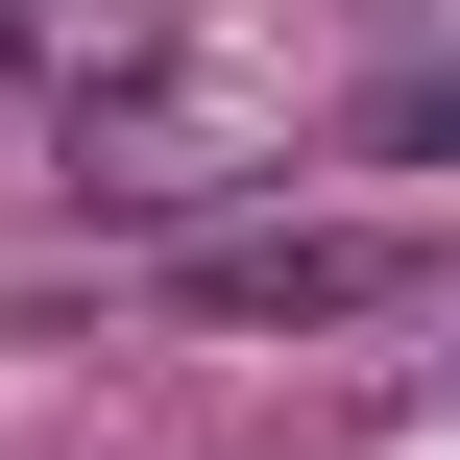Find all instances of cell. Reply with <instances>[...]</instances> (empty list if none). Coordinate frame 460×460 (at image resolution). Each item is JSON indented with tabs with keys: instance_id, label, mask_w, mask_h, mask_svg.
<instances>
[{
	"instance_id": "1",
	"label": "cell",
	"mask_w": 460,
	"mask_h": 460,
	"mask_svg": "<svg viewBox=\"0 0 460 460\" xmlns=\"http://www.w3.org/2000/svg\"><path fill=\"white\" fill-rule=\"evenodd\" d=\"M49 146H73V194H97V218H218V194H267V170H291L267 73H194V49H146V73H121V97H73Z\"/></svg>"
},
{
	"instance_id": "2",
	"label": "cell",
	"mask_w": 460,
	"mask_h": 460,
	"mask_svg": "<svg viewBox=\"0 0 460 460\" xmlns=\"http://www.w3.org/2000/svg\"><path fill=\"white\" fill-rule=\"evenodd\" d=\"M388 291H412V218H218V243H170V315H218V340H340Z\"/></svg>"
},
{
	"instance_id": "3",
	"label": "cell",
	"mask_w": 460,
	"mask_h": 460,
	"mask_svg": "<svg viewBox=\"0 0 460 460\" xmlns=\"http://www.w3.org/2000/svg\"><path fill=\"white\" fill-rule=\"evenodd\" d=\"M146 49H194V24H170V0H0V97H49V121L121 97Z\"/></svg>"
},
{
	"instance_id": "4",
	"label": "cell",
	"mask_w": 460,
	"mask_h": 460,
	"mask_svg": "<svg viewBox=\"0 0 460 460\" xmlns=\"http://www.w3.org/2000/svg\"><path fill=\"white\" fill-rule=\"evenodd\" d=\"M388 146H412V170H460V49L412 73V97H388Z\"/></svg>"
}]
</instances>
